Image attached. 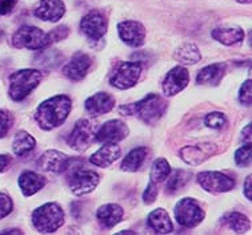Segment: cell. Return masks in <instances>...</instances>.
Returning <instances> with one entry per match:
<instances>
[{
  "label": "cell",
  "instance_id": "42",
  "mask_svg": "<svg viewBox=\"0 0 252 235\" xmlns=\"http://www.w3.org/2000/svg\"><path fill=\"white\" fill-rule=\"evenodd\" d=\"M9 157L5 154H0V173L4 172V169L8 166Z\"/></svg>",
  "mask_w": 252,
  "mask_h": 235
},
{
  "label": "cell",
  "instance_id": "7",
  "mask_svg": "<svg viewBox=\"0 0 252 235\" xmlns=\"http://www.w3.org/2000/svg\"><path fill=\"white\" fill-rule=\"evenodd\" d=\"M142 75V64L136 61L122 63L116 69V72L111 77V85L118 88L120 91L129 89L136 85Z\"/></svg>",
  "mask_w": 252,
  "mask_h": 235
},
{
  "label": "cell",
  "instance_id": "23",
  "mask_svg": "<svg viewBox=\"0 0 252 235\" xmlns=\"http://www.w3.org/2000/svg\"><path fill=\"white\" fill-rule=\"evenodd\" d=\"M124 217L123 209L116 204L103 205L97 209L96 218L101 225L107 229H112L116 226Z\"/></svg>",
  "mask_w": 252,
  "mask_h": 235
},
{
  "label": "cell",
  "instance_id": "18",
  "mask_svg": "<svg viewBox=\"0 0 252 235\" xmlns=\"http://www.w3.org/2000/svg\"><path fill=\"white\" fill-rule=\"evenodd\" d=\"M115 106V99L106 92H97L91 97H88L84 103V108L92 117H99L101 114L111 112Z\"/></svg>",
  "mask_w": 252,
  "mask_h": 235
},
{
  "label": "cell",
  "instance_id": "36",
  "mask_svg": "<svg viewBox=\"0 0 252 235\" xmlns=\"http://www.w3.org/2000/svg\"><path fill=\"white\" fill-rule=\"evenodd\" d=\"M12 209H14L12 199L9 198L7 194H4V193H0V219H3L8 214H11Z\"/></svg>",
  "mask_w": 252,
  "mask_h": 235
},
{
  "label": "cell",
  "instance_id": "27",
  "mask_svg": "<svg viewBox=\"0 0 252 235\" xmlns=\"http://www.w3.org/2000/svg\"><path fill=\"white\" fill-rule=\"evenodd\" d=\"M36 146V140L30 133L20 131L16 133V136L12 142V152L16 157H26L28 153H31Z\"/></svg>",
  "mask_w": 252,
  "mask_h": 235
},
{
  "label": "cell",
  "instance_id": "10",
  "mask_svg": "<svg viewBox=\"0 0 252 235\" xmlns=\"http://www.w3.org/2000/svg\"><path fill=\"white\" fill-rule=\"evenodd\" d=\"M107 19L99 11H91L84 15L80 20V31L86 35L91 41H99L106 35Z\"/></svg>",
  "mask_w": 252,
  "mask_h": 235
},
{
  "label": "cell",
  "instance_id": "31",
  "mask_svg": "<svg viewBox=\"0 0 252 235\" xmlns=\"http://www.w3.org/2000/svg\"><path fill=\"white\" fill-rule=\"evenodd\" d=\"M167 178H168V182L165 185V193L175 194L176 191H179L187 183L188 180H189V173L184 172V170H176Z\"/></svg>",
  "mask_w": 252,
  "mask_h": 235
},
{
  "label": "cell",
  "instance_id": "34",
  "mask_svg": "<svg viewBox=\"0 0 252 235\" xmlns=\"http://www.w3.org/2000/svg\"><path fill=\"white\" fill-rule=\"evenodd\" d=\"M252 81L251 80H246V81L242 84V88L239 91V101L240 104L244 105V106H250L252 103Z\"/></svg>",
  "mask_w": 252,
  "mask_h": 235
},
{
  "label": "cell",
  "instance_id": "44",
  "mask_svg": "<svg viewBox=\"0 0 252 235\" xmlns=\"http://www.w3.org/2000/svg\"><path fill=\"white\" fill-rule=\"evenodd\" d=\"M239 3H242V4H251L252 0H238Z\"/></svg>",
  "mask_w": 252,
  "mask_h": 235
},
{
  "label": "cell",
  "instance_id": "32",
  "mask_svg": "<svg viewBox=\"0 0 252 235\" xmlns=\"http://www.w3.org/2000/svg\"><path fill=\"white\" fill-rule=\"evenodd\" d=\"M251 142L244 144L235 152V163L239 167H248L251 165Z\"/></svg>",
  "mask_w": 252,
  "mask_h": 235
},
{
  "label": "cell",
  "instance_id": "11",
  "mask_svg": "<svg viewBox=\"0 0 252 235\" xmlns=\"http://www.w3.org/2000/svg\"><path fill=\"white\" fill-rule=\"evenodd\" d=\"M197 182L203 189L210 193H227L235 187V181L231 177L220 172H202L197 174Z\"/></svg>",
  "mask_w": 252,
  "mask_h": 235
},
{
  "label": "cell",
  "instance_id": "5",
  "mask_svg": "<svg viewBox=\"0 0 252 235\" xmlns=\"http://www.w3.org/2000/svg\"><path fill=\"white\" fill-rule=\"evenodd\" d=\"M51 43L52 41H51L48 33L41 31L40 28L33 27V26L20 27L12 36V44L19 50H22V48L31 51L44 50Z\"/></svg>",
  "mask_w": 252,
  "mask_h": 235
},
{
  "label": "cell",
  "instance_id": "12",
  "mask_svg": "<svg viewBox=\"0 0 252 235\" xmlns=\"http://www.w3.org/2000/svg\"><path fill=\"white\" fill-rule=\"evenodd\" d=\"M95 137V128L88 120H79L68 137V145L78 152H84L90 148Z\"/></svg>",
  "mask_w": 252,
  "mask_h": 235
},
{
  "label": "cell",
  "instance_id": "2",
  "mask_svg": "<svg viewBox=\"0 0 252 235\" xmlns=\"http://www.w3.org/2000/svg\"><path fill=\"white\" fill-rule=\"evenodd\" d=\"M165 110H167V103L160 96L155 93H148L144 99L138 103L123 105L119 109L120 113L126 116H138L143 122H146L148 125L159 121L164 116Z\"/></svg>",
  "mask_w": 252,
  "mask_h": 235
},
{
  "label": "cell",
  "instance_id": "20",
  "mask_svg": "<svg viewBox=\"0 0 252 235\" xmlns=\"http://www.w3.org/2000/svg\"><path fill=\"white\" fill-rule=\"evenodd\" d=\"M214 153H215V146H212V145L186 146L179 152L182 159L188 165H199V163L204 162Z\"/></svg>",
  "mask_w": 252,
  "mask_h": 235
},
{
  "label": "cell",
  "instance_id": "38",
  "mask_svg": "<svg viewBox=\"0 0 252 235\" xmlns=\"http://www.w3.org/2000/svg\"><path fill=\"white\" fill-rule=\"evenodd\" d=\"M68 28L65 27V26H60V27L52 29V31L48 33V36H50L51 41H62L68 36Z\"/></svg>",
  "mask_w": 252,
  "mask_h": 235
},
{
  "label": "cell",
  "instance_id": "16",
  "mask_svg": "<svg viewBox=\"0 0 252 235\" xmlns=\"http://www.w3.org/2000/svg\"><path fill=\"white\" fill-rule=\"evenodd\" d=\"M91 59L90 56L83 52H78L71 57L68 63L63 68V75L72 81H80L86 77L87 72L91 68Z\"/></svg>",
  "mask_w": 252,
  "mask_h": 235
},
{
  "label": "cell",
  "instance_id": "46",
  "mask_svg": "<svg viewBox=\"0 0 252 235\" xmlns=\"http://www.w3.org/2000/svg\"><path fill=\"white\" fill-rule=\"evenodd\" d=\"M1 37H3V31L0 29V40H1Z\"/></svg>",
  "mask_w": 252,
  "mask_h": 235
},
{
  "label": "cell",
  "instance_id": "45",
  "mask_svg": "<svg viewBox=\"0 0 252 235\" xmlns=\"http://www.w3.org/2000/svg\"><path fill=\"white\" fill-rule=\"evenodd\" d=\"M118 234H133L132 231H120V233H118Z\"/></svg>",
  "mask_w": 252,
  "mask_h": 235
},
{
  "label": "cell",
  "instance_id": "17",
  "mask_svg": "<svg viewBox=\"0 0 252 235\" xmlns=\"http://www.w3.org/2000/svg\"><path fill=\"white\" fill-rule=\"evenodd\" d=\"M33 14L43 22L56 23L65 14V5L62 0H40Z\"/></svg>",
  "mask_w": 252,
  "mask_h": 235
},
{
  "label": "cell",
  "instance_id": "1",
  "mask_svg": "<svg viewBox=\"0 0 252 235\" xmlns=\"http://www.w3.org/2000/svg\"><path fill=\"white\" fill-rule=\"evenodd\" d=\"M72 101L67 95H58L43 101L35 112V121L43 131H52L67 120Z\"/></svg>",
  "mask_w": 252,
  "mask_h": 235
},
{
  "label": "cell",
  "instance_id": "6",
  "mask_svg": "<svg viewBox=\"0 0 252 235\" xmlns=\"http://www.w3.org/2000/svg\"><path fill=\"white\" fill-rule=\"evenodd\" d=\"M175 218L180 226L192 229L204 219V211L196 199L183 198L175 206Z\"/></svg>",
  "mask_w": 252,
  "mask_h": 235
},
{
  "label": "cell",
  "instance_id": "33",
  "mask_svg": "<svg viewBox=\"0 0 252 235\" xmlns=\"http://www.w3.org/2000/svg\"><path fill=\"white\" fill-rule=\"evenodd\" d=\"M204 124H206V127L211 128V129H221L225 127L227 118L220 112H212V113L207 114L204 118Z\"/></svg>",
  "mask_w": 252,
  "mask_h": 235
},
{
  "label": "cell",
  "instance_id": "21",
  "mask_svg": "<svg viewBox=\"0 0 252 235\" xmlns=\"http://www.w3.org/2000/svg\"><path fill=\"white\" fill-rule=\"evenodd\" d=\"M18 183L23 195L31 197V195L36 194L39 190L44 187V185H46V178L40 176L39 173L26 170V172H23L19 176Z\"/></svg>",
  "mask_w": 252,
  "mask_h": 235
},
{
  "label": "cell",
  "instance_id": "29",
  "mask_svg": "<svg viewBox=\"0 0 252 235\" xmlns=\"http://www.w3.org/2000/svg\"><path fill=\"white\" fill-rule=\"evenodd\" d=\"M174 57L179 63L193 65V64L199 63V60L202 59V54H200V51H199V48L195 44L186 43V44L178 48V51L175 52Z\"/></svg>",
  "mask_w": 252,
  "mask_h": 235
},
{
  "label": "cell",
  "instance_id": "4",
  "mask_svg": "<svg viewBox=\"0 0 252 235\" xmlns=\"http://www.w3.org/2000/svg\"><path fill=\"white\" fill-rule=\"evenodd\" d=\"M43 75L37 69H20L9 76L8 95L14 101H22L40 84Z\"/></svg>",
  "mask_w": 252,
  "mask_h": 235
},
{
  "label": "cell",
  "instance_id": "15",
  "mask_svg": "<svg viewBox=\"0 0 252 235\" xmlns=\"http://www.w3.org/2000/svg\"><path fill=\"white\" fill-rule=\"evenodd\" d=\"M189 81V73L184 67H174L170 72L167 73L163 81V92L167 97L178 95L188 85Z\"/></svg>",
  "mask_w": 252,
  "mask_h": 235
},
{
  "label": "cell",
  "instance_id": "8",
  "mask_svg": "<svg viewBox=\"0 0 252 235\" xmlns=\"http://www.w3.org/2000/svg\"><path fill=\"white\" fill-rule=\"evenodd\" d=\"M100 178L97 173L92 170H84V169H75L68 178V186L72 194L86 195L92 193L99 185Z\"/></svg>",
  "mask_w": 252,
  "mask_h": 235
},
{
  "label": "cell",
  "instance_id": "30",
  "mask_svg": "<svg viewBox=\"0 0 252 235\" xmlns=\"http://www.w3.org/2000/svg\"><path fill=\"white\" fill-rule=\"evenodd\" d=\"M171 166L168 161L165 158H156L151 166L150 172V182L159 185L161 182L167 180V177L170 176Z\"/></svg>",
  "mask_w": 252,
  "mask_h": 235
},
{
  "label": "cell",
  "instance_id": "37",
  "mask_svg": "<svg viewBox=\"0 0 252 235\" xmlns=\"http://www.w3.org/2000/svg\"><path fill=\"white\" fill-rule=\"evenodd\" d=\"M158 193H159L158 185L152 183V182H148V185H147L146 190H144V193H143V201H144V204L146 205L154 204L156 197H158Z\"/></svg>",
  "mask_w": 252,
  "mask_h": 235
},
{
  "label": "cell",
  "instance_id": "40",
  "mask_svg": "<svg viewBox=\"0 0 252 235\" xmlns=\"http://www.w3.org/2000/svg\"><path fill=\"white\" fill-rule=\"evenodd\" d=\"M242 141H243L244 144L251 142V125H247V127L242 131Z\"/></svg>",
  "mask_w": 252,
  "mask_h": 235
},
{
  "label": "cell",
  "instance_id": "22",
  "mask_svg": "<svg viewBox=\"0 0 252 235\" xmlns=\"http://www.w3.org/2000/svg\"><path fill=\"white\" fill-rule=\"evenodd\" d=\"M225 73V64L215 63L207 65L199 71L196 76V82L200 85H219Z\"/></svg>",
  "mask_w": 252,
  "mask_h": 235
},
{
  "label": "cell",
  "instance_id": "9",
  "mask_svg": "<svg viewBox=\"0 0 252 235\" xmlns=\"http://www.w3.org/2000/svg\"><path fill=\"white\" fill-rule=\"evenodd\" d=\"M129 129L122 120H110L95 131V141L101 144H118L127 138Z\"/></svg>",
  "mask_w": 252,
  "mask_h": 235
},
{
  "label": "cell",
  "instance_id": "25",
  "mask_svg": "<svg viewBox=\"0 0 252 235\" xmlns=\"http://www.w3.org/2000/svg\"><path fill=\"white\" fill-rule=\"evenodd\" d=\"M212 37L219 41L223 46H235L244 39V31L239 27H225L215 28L212 31Z\"/></svg>",
  "mask_w": 252,
  "mask_h": 235
},
{
  "label": "cell",
  "instance_id": "43",
  "mask_svg": "<svg viewBox=\"0 0 252 235\" xmlns=\"http://www.w3.org/2000/svg\"><path fill=\"white\" fill-rule=\"evenodd\" d=\"M0 234H23V233H22V230H19V229H9V230L0 231Z\"/></svg>",
  "mask_w": 252,
  "mask_h": 235
},
{
  "label": "cell",
  "instance_id": "35",
  "mask_svg": "<svg viewBox=\"0 0 252 235\" xmlns=\"http://www.w3.org/2000/svg\"><path fill=\"white\" fill-rule=\"evenodd\" d=\"M12 124H14L12 114L7 110H0V138L7 136L9 129L12 128Z\"/></svg>",
  "mask_w": 252,
  "mask_h": 235
},
{
  "label": "cell",
  "instance_id": "19",
  "mask_svg": "<svg viewBox=\"0 0 252 235\" xmlns=\"http://www.w3.org/2000/svg\"><path fill=\"white\" fill-rule=\"evenodd\" d=\"M120 156H122V149L118 145L104 144L90 157V162L97 167H107L120 158Z\"/></svg>",
  "mask_w": 252,
  "mask_h": 235
},
{
  "label": "cell",
  "instance_id": "41",
  "mask_svg": "<svg viewBox=\"0 0 252 235\" xmlns=\"http://www.w3.org/2000/svg\"><path fill=\"white\" fill-rule=\"evenodd\" d=\"M244 195L248 201L251 199V176H248L244 182Z\"/></svg>",
  "mask_w": 252,
  "mask_h": 235
},
{
  "label": "cell",
  "instance_id": "39",
  "mask_svg": "<svg viewBox=\"0 0 252 235\" xmlns=\"http://www.w3.org/2000/svg\"><path fill=\"white\" fill-rule=\"evenodd\" d=\"M18 0H0V15H7L12 12Z\"/></svg>",
  "mask_w": 252,
  "mask_h": 235
},
{
  "label": "cell",
  "instance_id": "13",
  "mask_svg": "<svg viewBox=\"0 0 252 235\" xmlns=\"http://www.w3.org/2000/svg\"><path fill=\"white\" fill-rule=\"evenodd\" d=\"M71 162H72V158L65 153L55 149H50L41 154V157L37 161V166L44 172L60 174L68 169Z\"/></svg>",
  "mask_w": 252,
  "mask_h": 235
},
{
  "label": "cell",
  "instance_id": "14",
  "mask_svg": "<svg viewBox=\"0 0 252 235\" xmlns=\"http://www.w3.org/2000/svg\"><path fill=\"white\" fill-rule=\"evenodd\" d=\"M118 33L124 44L133 48L142 47L146 40V28L135 20H126L118 24Z\"/></svg>",
  "mask_w": 252,
  "mask_h": 235
},
{
  "label": "cell",
  "instance_id": "3",
  "mask_svg": "<svg viewBox=\"0 0 252 235\" xmlns=\"http://www.w3.org/2000/svg\"><path fill=\"white\" fill-rule=\"evenodd\" d=\"M64 223V211L56 202H47L32 212V225L41 234H52Z\"/></svg>",
  "mask_w": 252,
  "mask_h": 235
},
{
  "label": "cell",
  "instance_id": "26",
  "mask_svg": "<svg viewBox=\"0 0 252 235\" xmlns=\"http://www.w3.org/2000/svg\"><path fill=\"white\" fill-rule=\"evenodd\" d=\"M147 156H148V149L144 148V146H139V148H135L129 152L124 159L122 161V170L128 173L138 172L139 169L143 166V163L146 161Z\"/></svg>",
  "mask_w": 252,
  "mask_h": 235
},
{
  "label": "cell",
  "instance_id": "28",
  "mask_svg": "<svg viewBox=\"0 0 252 235\" xmlns=\"http://www.w3.org/2000/svg\"><path fill=\"white\" fill-rule=\"evenodd\" d=\"M223 222L235 234H244L251 229V222L242 212H228L223 217Z\"/></svg>",
  "mask_w": 252,
  "mask_h": 235
},
{
  "label": "cell",
  "instance_id": "24",
  "mask_svg": "<svg viewBox=\"0 0 252 235\" xmlns=\"http://www.w3.org/2000/svg\"><path fill=\"white\" fill-rule=\"evenodd\" d=\"M147 225L151 227L152 231L156 234H170L174 230L172 222L168 212L164 209H156L151 211L147 217Z\"/></svg>",
  "mask_w": 252,
  "mask_h": 235
}]
</instances>
